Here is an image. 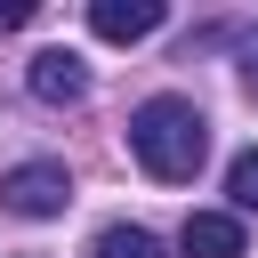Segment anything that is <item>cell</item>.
<instances>
[{
  "mask_svg": "<svg viewBox=\"0 0 258 258\" xmlns=\"http://www.w3.org/2000/svg\"><path fill=\"white\" fill-rule=\"evenodd\" d=\"M64 202H73L64 161H16V169H0V210L8 218H64Z\"/></svg>",
  "mask_w": 258,
  "mask_h": 258,
  "instance_id": "obj_2",
  "label": "cell"
},
{
  "mask_svg": "<svg viewBox=\"0 0 258 258\" xmlns=\"http://www.w3.org/2000/svg\"><path fill=\"white\" fill-rule=\"evenodd\" d=\"M226 194H234V218H258V145L226 161Z\"/></svg>",
  "mask_w": 258,
  "mask_h": 258,
  "instance_id": "obj_7",
  "label": "cell"
},
{
  "mask_svg": "<svg viewBox=\"0 0 258 258\" xmlns=\"http://www.w3.org/2000/svg\"><path fill=\"white\" fill-rule=\"evenodd\" d=\"M24 81H32V97H40V105H81V97H89V64H81L73 48H40Z\"/></svg>",
  "mask_w": 258,
  "mask_h": 258,
  "instance_id": "obj_4",
  "label": "cell"
},
{
  "mask_svg": "<svg viewBox=\"0 0 258 258\" xmlns=\"http://www.w3.org/2000/svg\"><path fill=\"white\" fill-rule=\"evenodd\" d=\"M250 89H258V64H250Z\"/></svg>",
  "mask_w": 258,
  "mask_h": 258,
  "instance_id": "obj_9",
  "label": "cell"
},
{
  "mask_svg": "<svg viewBox=\"0 0 258 258\" xmlns=\"http://www.w3.org/2000/svg\"><path fill=\"white\" fill-rule=\"evenodd\" d=\"M129 153L145 161V177L161 185H185L202 161H210V121L194 97H145L129 113Z\"/></svg>",
  "mask_w": 258,
  "mask_h": 258,
  "instance_id": "obj_1",
  "label": "cell"
},
{
  "mask_svg": "<svg viewBox=\"0 0 258 258\" xmlns=\"http://www.w3.org/2000/svg\"><path fill=\"white\" fill-rule=\"evenodd\" d=\"M16 24H32V0H0V32H16Z\"/></svg>",
  "mask_w": 258,
  "mask_h": 258,
  "instance_id": "obj_8",
  "label": "cell"
},
{
  "mask_svg": "<svg viewBox=\"0 0 258 258\" xmlns=\"http://www.w3.org/2000/svg\"><path fill=\"white\" fill-rule=\"evenodd\" d=\"M89 258H161V234H145V226H97Z\"/></svg>",
  "mask_w": 258,
  "mask_h": 258,
  "instance_id": "obj_6",
  "label": "cell"
},
{
  "mask_svg": "<svg viewBox=\"0 0 258 258\" xmlns=\"http://www.w3.org/2000/svg\"><path fill=\"white\" fill-rule=\"evenodd\" d=\"M161 24H169L161 0H89V32H97V40H145V32H161Z\"/></svg>",
  "mask_w": 258,
  "mask_h": 258,
  "instance_id": "obj_3",
  "label": "cell"
},
{
  "mask_svg": "<svg viewBox=\"0 0 258 258\" xmlns=\"http://www.w3.org/2000/svg\"><path fill=\"white\" fill-rule=\"evenodd\" d=\"M177 250L185 258H242V218L234 210H194L177 226Z\"/></svg>",
  "mask_w": 258,
  "mask_h": 258,
  "instance_id": "obj_5",
  "label": "cell"
}]
</instances>
